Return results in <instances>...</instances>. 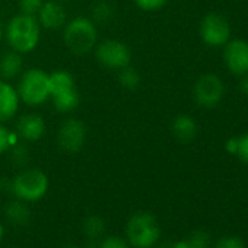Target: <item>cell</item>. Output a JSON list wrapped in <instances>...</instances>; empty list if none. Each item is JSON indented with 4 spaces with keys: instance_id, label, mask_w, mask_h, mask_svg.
Returning a JSON list of instances; mask_svg holds the SVG:
<instances>
[{
    "instance_id": "18",
    "label": "cell",
    "mask_w": 248,
    "mask_h": 248,
    "mask_svg": "<svg viewBox=\"0 0 248 248\" xmlns=\"http://www.w3.org/2000/svg\"><path fill=\"white\" fill-rule=\"evenodd\" d=\"M118 82L124 89L135 91V89L139 88V85L142 82V78H140L139 70L129 64V66L118 70Z\"/></svg>"
},
{
    "instance_id": "14",
    "label": "cell",
    "mask_w": 248,
    "mask_h": 248,
    "mask_svg": "<svg viewBox=\"0 0 248 248\" xmlns=\"http://www.w3.org/2000/svg\"><path fill=\"white\" fill-rule=\"evenodd\" d=\"M21 99L16 88L8 82L0 79V123H6L12 120L19 109Z\"/></svg>"
},
{
    "instance_id": "31",
    "label": "cell",
    "mask_w": 248,
    "mask_h": 248,
    "mask_svg": "<svg viewBox=\"0 0 248 248\" xmlns=\"http://www.w3.org/2000/svg\"><path fill=\"white\" fill-rule=\"evenodd\" d=\"M171 248H190V245H188V242H187V241H178V242L172 244V247H171Z\"/></svg>"
},
{
    "instance_id": "15",
    "label": "cell",
    "mask_w": 248,
    "mask_h": 248,
    "mask_svg": "<svg viewBox=\"0 0 248 248\" xmlns=\"http://www.w3.org/2000/svg\"><path fill=\"white\" fill-rule=\"evenodd\" d=\"M22 56L24 54H21L15 50L5 51L2 56H0V79L11 82L21 76V73L24 72Z\"/></svg>"
},
{
    "instance_id": "2",
    "label": "cell",
    "mask_w": 248,
    "mask_h": 248,
    "mask_svg": "<svg viewBox=\"0 0 248 248\" xmlns=\"http://www.w3.org/2000/svg\"><path fill=\"white\" fill-rule=\"evenodd\" d=\"M98 25L86 16H76L63 27V41L67 50L76 56L91 53L98 44Z\"/></svg>"
},
{
    "instance_id": "8",
    "label": "cell",
    "mask_w": 248,
    "mask_h": 248,
    "mask_svg": "<svg viewBox=\"0 0 248 248\" xmlns=\"http://www.w3.org/2000/svg\"><path fill=\"white\" fill-rule=\"evenodd\" d=\"M86 136V124L76 117L64 118L57 129V143L67 154H78L85 146Z\"/></svg>"
},
{
    "instance_id": "13",
    "label": "cell",
    "mask_w": 248,
    "mask_h": 248,
    "mask_svg": "<svg viewBox=\"0 0 248 248\" xmlns=\"http://www.w3.org/2000/svg\"><path fill=\"white\" fill-rule=\"evenodd\" d=\"M37 19L41 28L48 31H57L66 25L67 14L63 3H59L56 0H44L41 9L37 14Z\"/></svg>"
},
{
    "instance_id": "10",
    "label": "cell",
    "mask_w": 248,
    "mask_h": 248,
    "mask_svg": "<svg viewBox=\"0 0 248 248\" xmlns=\"http://www.w3.org/2000/svg\"><path fill=\"white\" fill-rule=\"evenodd\" d=\"M200 37L204 44L212 47L225 46L231 37L229 22L217 14H209L202 19Z\"/></svg>"
},
{
    "instance_id": "21",
    "label": "cell",
    "mask_w": 248,
    "mask_h": 248,
    "mask_svg": "<svg viewBox=\"0 0 248 248\" xmlns=\"http://www.w3.org/2000/svg\"><path fill=\"white\" fill-rule=\"evenodd\" d=\"M25 142H22V140H19V142H16L8 152L11 154V159H12V162L16 165V167H19V168H25L27 165H28V162H30V151H28V148L24 145Z\"/></svg>"
},
{
    "instance_id": "3",
    "label": "cell",
    "mask_w": 248,
    "mask_h": 248,
    "mask_svg": "<svg viewBox=\"0 0 248 248\" xmlns=\"http://www.w3.org/2000/svg\"><path fill=\"white\" fill-rule=\"evenodd\" d=\"M50 75V101L57 112L69 114L80 104L76 80L69 70L57 69Z\"/></svg>"
},
{
    "instance_id": "35",
    "label": "cell",
    "mask_w": 248,
    "mask_h": 248,
    "mask_svg": "<svg viewBox=\"0 0 248 248\" xmlns=\"http://www.w3.org/2000/svg\"><path fill=\"white\" fill-rule=\"evenodd\" d=\"M63 248H79V247H75V245H67V247H63Z\"/></svg>"
},
{
    "instance_id": "23",
    "label": "cell",
    "mask_w": 248,
    "mask_h": 248,
    "mask_svg": "<svg viewBox=\"0 0 248 248\" xmlns=\"http://www.w3.org/2000/svg\"><path fill=\"white\" fill-rule=\"evenodd\" d=\"M190 245V248H209L210 245V236L204 231H196L193 232L188 239H186Z\"/></svg>"
},
{
    "instance_id": "7",
    "label": "cell",
    "mask_w": 248,
    "mask_h": 248,
    "mask_svg": "<svg viewBox=\"0 0 248 248\" xmlns=\"http://www.w3.org/2000/svg\"><path fill=\"white\" fill-rule=\"evenodd\" d=\"M95 57L96 62L109 70H120L126 67L132 62V50L130 47L118 40L108 38L95 46Z\"/></svg>"
},
{
    "instance_id": "24",
    "label": "cell",
    "mask_w": 248,
    "mask_h": 248,
    "mask_svg": "<svg viewBox=\"0 0 248 248\" xmlns=\"http://www.w3.org/2000/svg\"><path fill=\"white\" fill-rule=\"evenodd\" d=\"M98 248H130V244L126 241V238L109 235L98 242Z\"/></svg>"
},
{
    "instance_id": "28",
    "label": "cell",
    "mask_w": 248,
    "mask_h": 248,
    "mask_svg": "<svg viewBox=\"0 0 248 248\" xmlns=\"http://www.w3.org/2000/svg\"><path fill=\"white\" fill-rule=\"evenodd\" d=\"M215 248H245V245L238 236H223L216 242Z\"/></svg>"
},
{
    "instance_id": "30",
    "label": "cell",
    "mask_w": 248,
    "mask_h": 248,
    "mask_svg": "<svg viewBox=\"0 0 248 248\" xmlns=\"http://www.w3.org/2000/svg\"><path fill=\"white\" fill-rule=\"evenodd\" d=\"M239 89L242 91V93H244L245 96H248V73L244 75V78H242V80H241V83H239Z\"/></svg>"
},
{
    "instance_id": "19",
    "label": "cell",
    "mask_w": 248,
    "mask_h": 248,
    "mask_svg": "<svg viewBox=\"0 0 248 248\" xmlns=\"http://www.w3.org/2000/svg\"><path fill=\"white\" fill-rule=\"evenodd\" d=\"M112 16H114V8L107 0H99V2H96L91 9V19L96 25L108 24L112 19Z\"/></svg>"
},
{
    "instance_id": "16",
    "label": "cell",
    "mask_w": 248,
    "mask_h": 248,
    "mask_svg": "<svg viewBox=\"0 0 248 248\" xmlns=\"http://www.w3.org/2000/svg\"><path fill=\"white\" fill-rule=\"evenodd\" d=\"M172 135L181 143L191 142L197 135V123L188 114H180L174 118L171 126Z\"/></svg>"
},
{
    "instance_id": "32",
    "label": "cell",
    "mask_w": 248,
    "mask_h": 248,
    "mask_svg": "<svg viewBox=\"0 0 248 248\" xmlns=\"http://www.w3.org/2000/svg\"><path fill=\"white\" fill-rule=\"evenodd\" d=\"M3 38H5V24L0 21V43L3 41Z\"/></svg>"
},
{
    "instance_id": "17",
    "label": "cell",
    "mask_w": 248,
    "mask_h": 248,
    "mask_svg": "<svg viewBox=\"0 0 248 248\" xmlns=\"http://www.w3.org/2000/svg\"><path fill=\"white\" fill-rule=\"evenodd\" d=\"M5 216L6 219L12 223V225H16V226H24L30 222L31 219V210L28 207V203L19 200V199H15L12 202H9L6 204V209H5Z\"/></svg>"
},
{
    "instance_id": "1",
    "label": "cell",
    "mask_w": 248,
    "mask_h": 248,
    "mask_svg": "<svg viewBox=\"0 0 248 248\" xmlns=\"http://www.w3.org/2000/svg\"><path fill=\"white\" fill-rule=\"evenodd\" d=\"M41 25L37 16L18 14L5 25V40L11 50L21 54L32 53L41 40Z\"/></svg>"
},
{
    "instance_id": "33",
    "label": "cell",
    "mask_w": 248,
    "mask_h": 248,
    "mask_svg": "<svg viewBox=\"0 0 248 248\" xmlns=\"http://www.w3.org/2000/svg\"><path fill=\"white\" fill-rule=\"evenodd\" d=\"M3 236H5V226H3L2 222H0V241L3 239Z\"/></svg>"
},
{
    "instance_id": "5",
    "label": "cell",
    "mask_w": 248,
    "mask_h": 248,
    "mask_svg": "<svg viewBox=\"0 0 248 248\" xmlns=\"http://www.w3.org/2000/svg\"><path fill=\"white\" fill-rule=\"evenodd\" d=\"M161 238V226L149 212L132 215L126 225V241L133 248H154Z\"/></svg>"
},
{
    "instance_id": "9",
    "label": "cell",
    "mask_w": 248,
    "mask_h": 248,
    "mask_svg": "<svg viewBox=\"0 0 248 248\" xmlns=\"http://www.w3.org/2000/svg\"><path fill=\"white\" fill-rule=\"evenodd\" d=\"M225 88L219 76L207 73L197 79L193 88L194 99L199 105L204 108H212L217 105L223 96Z\"/></svg>"
},
{
    "instance_id": "12",
    "label": "cell",
    "mask_w": 248,
    "mask_h": 248,
    "mask_svg": "<svg viewBox=\"0 0 248 248\" xmlns=\"http://www.w3.org/2000/svg\"><path fill=\"white\" fill-rule=\"evenodd\" d=\"M14 132L22 142H38L46 133V120L37 112L24 114L18 118Z\"/></svg>"
},
{
    "instance_id": "4",
    "label": "cell",
    "mask_w": 248,
    "mask_h": 248,
    "mask_svg": "<svg viewBox=\"0 0 248 248\" xmlns=\"http://www.w3.org/2000/svg\"><path fill=\"white\" fill-rule=\"evenodd\" d=\"M22 104L40 107L50 99V75L44 69L31 67L21 73L15 86Z\"/></svg>"
},
{
    "instance_id": "27",
    "label": "cell",
    "mask_w": 248,
    "mask_h": 248,
    "mask_svg": "<svg viewBox=\"0 0 248 248\" xmlns=\"http://www.w3.org/2000/svg\"><path fill=\"white\" fill-rule=\"evenodd\" d=\"M236 142H238V148H236V154L235 155L242 162L248 164V133L236 138Z\"/></svg>"
},
{
    "instance_id": "22",
    "label": "cell",
    "mask_w": 248,
    "mask_h": 248,
    "mask_svg": "<svg viewBox=\"0 0 248 248\" xmlns=\"http://www.w3.org/2000/svg\"><path fill=\"white\" fill-rule=\"evenodd\" d=\"M16 142H19L16 133L9 130L3 123H0V155L6 154Z\"/></svg>"
},
{
    "instance_id": "29",
    "label": "cell",
    "mask_w": 248,
    "mask_h": 248,
    "mask_svg": "<svg viewBox=\"0 0 248 248\" xmlns=\"http://www.w3.org/2000/svg\"><path fill=\"white\" fill-rule=\"evenodd\" d=\"M236 148H238L236 138H233V139H229V140L226 142V151H228L229 154L235 155V154H236Z\"/></svg>"
},
{
    "instance_id": "34",
    "label": "cell",
    "mask_w": 248,
    "mask_h": 248,
    "mask_svg": "<svg viewBox=\"0 0 248 248\" xmlns=\"http://www.w3.org/2000/svg\"><path fill=\"white\" fill-rule=\"evenodd\" d=\"M56 2H59V3H66V2H69V0H56Z\"/></svg>"
},
{
    "instance_id": "25",
    "label": "cell",
    "mask_w": 248,
    "mask_h": 248,
    "mask_svg": "<svg viewBox=\"0 0 248 248\" xmlns=\"http://www.w3.org/2000/svg\"><path fill=\"white\" fill-rule=\"evenodd\" d=\"M43 3H44V0H18L19 12L25 15H32V16H37Z\"/></svg>"
},
{
    "instance_id": "6",
    "label": "cell",
    "mask_w": 248,
    "mask_h": 248,
    "mask_svg": "<svg viewBox=\"0 0 248 248\" xmlns=\"http://www.w3.org/2000/svg\"><path fill=\"white\" fill-rule=\"evenodd\" d=\"M48 187L50 181L44 171L38 168H24L12 178L11 193L25 203H35L47 194Z\"/></svg>"
},
{
    "instance_id": "20",
    "label": "cell",
    "mask_w": 248,
    "mask_h": 248,
    "mask_svg": "<svg viewBox=\"0 0 248 248\" xmlns=\"http://www.w3.org/2000/svg\"><path fill=\"white\" fill-rule=\"evenodd\" d=\"M83 231H85L88 239L98 241L105 232V222L99 216H89L83 222Z\"/></svg>"
},
{
    "instance_id": "26",
    "label": "cell",
    "mask_w": 248,
    "mask_h": 248,
    "mask_svg": "<svg viewBox=\"0 0 248 248\" xmlns=\"http://www.w3.org/2000/svg\"><path fill=\"white\" fill-rule=\"evenodd\" d=\"M133 2L140 11L154 12V11H159L161 8H164L167 0H133Z\"/></svg>"
},
{
    "instance_id": "11",
    "label": "cell",
    "mask_w": 248,
    "mask_h": 248,
    "mask_svg": "<svg viewBox=\"0 0 248 248\" xmlns=\"http://www.w3.org/2000/svg\"><path fill=\"white\" fill-rule=\"evenodd\" d=\"M225 66L238 76L248 73V43L244 40H232L225 44Z\"/></svg>"
}]
</instances>
